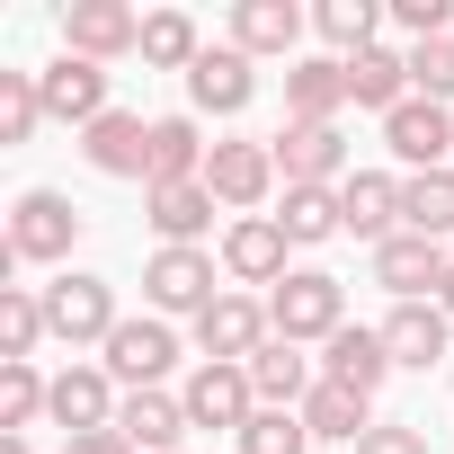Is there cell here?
<instances>
[{"instance_id": "39", "label": "cell", "mask_w": 454, "mask_h": 454, "mask_svg": "<svg viewBox=\"0 0 454 454\" xmlns=\"http://www.w3.org/2000/svg\"><path fill=\"white\" fill-rule=\"evenodd\" d=\"M356 454H427V436H419V427H401V419H374V436H365Z\"/></svg>"}, {"instance_id": "11", "label": "cell", "mask_w": 454, "mask_h": 454, "mask_svg": "<svg viewBox=\"0 0 454 454\" xmlns=\"http://www.w3.org/2000/svg\"><path fill=\"white\" fill-rule=\"evenodd\" d=\"M81 160H90L98 178H143V187H152V125H143L134 107H107V116L81 134Z\"/></svg>"}, {"instance_id": "10", "label": "cell", "mask_w": 454, "mask_h": 454, "mask_svg": "<svg viewBox=\"0 0 454 454\" xmlns=\"http://www.w3.org/2000/svg\"><path fill=\"white\" fill-rule=\"evenodd\" d=\"M36 90H45V116L54 125H98L107 116V63H81V54H54L45 72H36Z\"/></svg>"}, {"instance_id": "8", "label": "cell", "mask_w": 454, "mask_h": 454, "mask_svg": "<svg viewBox=\"0 0 454 454\" xmlns=\"http://www.w3.org/2000/svg\"><path fill=\"white\" fill-rule=\"evenodd\" d=\"M205 187H214V205L259 214V205L277 196V143H214V160H205Z\"/></svg>"}, {"instance_id": "37", "label": "cell", "mask_w": 454, "mask_h": 454, "mask_svg": "<svg viewBox=\"0 0 454 454\" xmlns=\"http://www.w3.org/2000/svg\"><path fill=\"white\" fill-rule=\"evenodd\" d=\"M410 90L419 98H454V36H427V45H410Z\"/></svg>"}, {"instance_id": "16", "label": "cell", "mask_w": 454, "mask_h": 454, "mask_svg": "<svg viewBox=\"0 0 454 454\" xmlns=\"http://www.w3.org/2000/svg\"><path fill=\"white\" fill-rule=\"evenodd\" d=\"M116 410H125V401H116V374H107V365H63V374H54V410H45L54 427L98 436V427H116Z\"/></svg>"}, {"instance_id": "1", "label": "cell", "mask_w": 454, "mask_h": 454, "mask_svg": "<svg viewBox=\"0 0 454 454\" xmlns=\"http://www.w3.org/2000/svg\"><path fill=\"white\" fill-rule=\"evenodd\" d=\"M268 321H277V339H294V348H330L339 330H348V286L330 277V268H294L277 294H268Z\"/></svg>"}, {"instance_id": "27", "label": "cell", "mask_w": 454, "mask_h": 454, "mask_svg": "<svg viewBox=\"0 0 454 454\" xmlns=\"http://www.w3.org/2000/svg\"><path fill=\"white\" fill-rule=\"evenodd\" d=\"M303 427H312L321 445H365V436H374V401L348 392V383H321V392L303 401Z\"/></svg>"}, {"instance_id": "24", "label": "cell", "mask_w": 454, "mask_h": 454, "mask_svg": "<svg viewBox=\"0 0 454 454\" xmlns=\"http://www.w3.org/2000/svg\"><path fill=\"white\" fill-rule=\"evenodd\" d=\"M419 90H410V54H392V45H374V54H356L348 63V107H374V116H401Z\"/></svg>"}, {"instance_id": "20", "label": "cell", "mask_w": 454, "mask_h": 454, "mask_svg": "<svg viewBox=\"0 0 454 454\" xmlns=\"http://www.w3.org/2000/svg\"><path fill=\"white\" fill-rule=\"evenodd\" d=\"M339 107H348V63L339 54L286 63V116L294 125H339Z\"/></svg>"}, {"instance_id": "36", "label": "cell", "mask_w": 454, "mask_h": 454, "mask_svg": "<svg viewBox=\"0 0 454 454\" xmlns=\"http://www.w3.org/2000/svg\"><path fill=\"white\" fill-rule=\"evenodd\" d=\"M303 445H312L303 410H259V419L241 427V454H303Z\"/></svg>"}, {"instance_id": "17", "label": "cell", "mask_w": 454, "mask_h": 454, "mask_svg": "<svg viewBox=\"0 0 454 454\" xmlns=\"http://www.w3.org/2000/svg\"><path fill=\"white\" fill-rule=\"evenodd\" d=\"M187 98H196L205 116H241V107L259 98L250 54H241V45H205V54H196V72H187Z\"/></svg>"}, {"instance_id": "35", "label": "cell", "mask_w": 454, "mask_h": 454, "mask_svg": "<svg viewBox=\"0 0 454 454\" xmlns=\"http://www.w3.org/2000/svg\"><path fill=\"white\" fill-rule=\"evenodd\" d=\"M45 125V90H36V72H0V143H27Z\"/></svg>"}, {"instance_id": "21", "label": "cell", "mask_w": 454, "mask_h": 454, "mask_svg": "<svg viewBox=\"0 0 454 454\" xmlns=\"http://www.w3.org/2000/svg\"><path fill=\"white\" fill-rule=\"evenodd\" d=\"M445 339H454V321H445L436 303H392V321H383V348H392V365H410V374L445 365Z\"/></svg>"}, {"instance_id": "29", "label": "cell", "mask_w": 454, "mask_h": 454, "mask_svg": "<svg viewBox=\"0 0 454 454\" xmlns=\"http://www.w3.org/2000/svg\"><path fill=\"white\" fill-rule=\"evenodd\" d=\"M401 232H419V241H454V169H419V178H401Z\"/></svg>"}, {"instance_id": "6", "label": "cell", "mask_w": 454, "mask_h": 454, "mask_svg": "<svg viewBox=\"0 0 454 454\" xmlns=\"http://www.w3.org/2000/svg\"><path fill=\"white\" fill-rule=\"evenodd\" d=\"M286 250H294V241H286V223H277V214H241L232 232H223V277H232V286H268V294H277V286L294 277Z\"/></svg>"}, {"instance_id": "22", "label": "cell", "mask_w": 454, "mask_h": 454, "mask_svg": "<svg viewBox=\"0 0 454 454\" xmlns=\"http://www.w3.org/2000/svg\"><path fill=\"white\" fill-rule=\"evenodd\" d=\"M383 374H392L383 330H356V321H348V330L321 348V383H348V392H365V401H374V392H383Z\"/></svg>"}, {"instance_id": "32", "label": "cell", "mask_w": 454, "mask_h": 454, "mask_svg": "<svg viewBox=\"0 0 454 454\" xmlns=\"http://www.w3.org/2000/svg\"><path fill=\"white\" fill-rule=\"evenodd\" d=\"M45 410H54V383L36 374V356L27 365H0V436H27Z\"/></svg>"}, {"instance_id": "34", "label": "cell", "mask_w": 454, "mask_h": 454, "mask_svg": "<svg viewBox=\"0 0 454 454\" xmlns=\"http://www.w3.org/2000/svg\"><path fill=\"white\" fill-rule=\"evenodd\" d=\"M286 241L294 250H312V241H330V232H348V223H339V187H286Z\"/></svg>"}, {"instance_id": "14", "label": "cell", "mask_w": 454, "mask_h": 454, "mask_svg": "<svg viewBox=\"0 0 454 454\" xmlns=\"http://www.w3.org/2000/svg\"><path fill=\"white\" fill-rule=\"evenodd\" d=\"M383 143H392V160L419 178V169H454V116L436 107V98H410L401 116H383Z\"/></svg>"}, {"instance_id": "4", "label": "cell", "mask_w": 454, "mask_h": 454, "mask_svg": "<svg viewBox=\"0 0 454 454\" xmlns=\"http://www.w3.org/2000/svg\"><path fill=\"white\" fill-rule=\"evenodd\" d=\"M178 410H187V427H250L259 419V383H250V365H214V356H196V374L178 383Z\"/></svg>"}, {"instance_id": "5", "label": "cell", "mask_w": 454, "mask_h": 454, "mask_svg": "<svg viewBox=\"0 0 454 454\" xmlns=\"http://www.w3.org/2000/svg\"><path fill=\"white\" fill-rule=\"evenodd\" d=\"M268 339H277V321H268L259 294H214V303L196 312V348H205L214 365H250Z\"/></svg>"}, {"instance_id": "26", "label": "cell", "mask_w": 454, "mask_h": 454, "mask_svg": "<svg viewBox=\"0 0 454 454\" xmlns=\"http://www.w3.org/2000/svg\"><path fill=\"white\" fill-rule=\"evenodd\" d=\"M116 427H125V445H134V454H178L187 410H178V392H125Z\"/></svg>"}, {"instance_id": "41", "label": "cell", "mask_w": 454, "mask_h": 454, "mask_svg": "<svg viewBox=\"0 0 454 454\" xmlns=\"http://www.w3.org/2000/svg\"><path fill=\"white\" fill-rule=\"evenodd\" d=\"M436 312H445V321H454V268H445V286H436Z\"/></svg>"}, {"instance_id": "18", "label": "cell", "mask_w": 454, "mask_h": 454, "mask_svg": "<svg viewBox=\"0 0 454 454\" xmlns=\"http://www.w3.org/2000/svg\"><path fill=\"white\" fill-rule=\"evenodd\" d=\"M143 223L160 232V250H196L214 232V187L187 178V187H143Z\"/></svg>"}, {"instance_id": "33", "label": "cell", "mask_w": 454, "mask_h": 454, "mask_svg": "<svg viewBox=\"0 0 454 454\" xmlns=\"http://www.w3.org/2000/svg\"><path fill=\"white\" fill-rule=\"evenodd\" d=\"M312 27L339 45V63H356V54H374V27H383V0H321L312 10Z\"/></svg>"}, {"instance_id": "15", "label": "cell", "mask_w": 454, "mask_h": 454, "mask_svg": "<svg viewBox=\"0 0 454 454\" xmlns=\"http://www.w3.org/2000/svg\"><path fill=\"white\" fill-rule=\"evenodd\" d=\"M143 294H152V312L169 321V312H205L223 286H214V259H205V250H152Z\"/></svg>"}, {"instance_id": "7", "label": "cell", "mask_w": 454, "mask_h": 454, "mask_svg": "<svg viewBox=\"0 0 454 454\" xmlns=\"http://www.w3.org/2000/svg\"><path fill=\"white\" fill-rule=\"evenodd\" d=\"M178 365V330L160 321V312H143V321H116V339H107V374L125 383V392H160V374Z\"/></svg>"}, {"instance_id": "23", "label": "cell", "mask_w": 454, "mask_h": 454, "mask_svg": "<svg viewBox=\"0 0 454 454\" xmlns=\"http://www.w3.org/2000/svg\"><path fill=\"white\" fill-rule=\"evenodd\" d=\"M250 383H259V410H303V401L321 392V374H312V356H303L294 339H268V348L250 356Z\"/></svg>"}, {"instance_id": "25", "label": "cell", "mask_w": 454, "mask_h": 454, "mask_svg": "<svg viewBox=\"0 0 454 454\" xmlns=\"http://www.w3.org/2000/svg\"><path fill=\"white\" fill-rule=\"evenodd\" d=\"M205 160H214V143L196 134V116H152V187H187V178H205Z\"/></svg>"}, {"instance_id": "38", "label": "cell", "mask_w": 454, "mask_h": 454, "mask_svg": "<svg viewBox=\"0 0 454 454\" xmlns=\"http://www.w3.org/2000/svg\"><path fill=\"white\" fill-rule=\"evenodd\" d=\"M410 45H427V36H454V10H445V0H392V10H383Z\"/></svg>"}, {"instance_id": "3", "label": "cell", "mask_w": 454, "mask_h": 454, "mask_svg": "<svg viewBox=\"0 0 454 454\" xmlns=\"http://www.w3.org/2000/svg\"><path fill=\"white\" fill-rule=\"evenodd\" d=\"M45 294V330L63 339V348H107L116 339V286L107 277H54V286H36Z\"/></svg>"}, {"instance_id": "9", "label": "cell", "mask_w": 454, "mask_h": 454, "mask_svg": "<svg viewBox=\"0 0 454 454\" xmlns=\"http://www.w3.org/2000/svg\"><path fill=\"white\" fill-rule=\"evenodd\" d=\"M63 54H81V63L143 54V19L125 10V0H72V10H63Z\"/></svg>"}, {"instance_id": "28", "label": "cell", "mask_w": 454, "mask_h": 454, "mask_svg": "<svg viewBox=\"0 0 454 454\" xmlns=\"http://www.w3.org/2000/svg\"><path fill=\"white\" fill-rule=\"evenodd\" d=\"M294 36H303V10L294 0H241L232 10V45L259 63V54H294Z\"/></svg>"}, {"instance_id": "2", "label": "cell", "mask_w": 454, "mask_h": 454, "mask_svg": "<svg viewBox=\"0 0 454 454\" xmlns=\"http://www.w3.org/2000/svg\"><path fill=\"white\" fill-rule=\"evenodd\" d=\"M72 241H81V214H72V196H54V187H27L19 205H10V268H54V259H72Z\"/></svg>"}, {"instance_id": "31", "label": "cell", "mask_w": 454, "mask_h": 454, "mask_svg": "<svg viewBox=\"0 0 454 454\" xmlns=\"http://www.w3.org/2000/svg\"><path fill=\"white\" fill-rule=\"evenodd\" d=\"M196 54H205V36H196L187 10H152L143 19V63L152 72H196Z\"/></svg>"}, {"instance_id": "30", "label": "cell", "mask_w": 454, "mask_h": 454, "mask_svg": "<svg viewBox=\"0 0 454 454\" xmlns=\"http://www.w3.org/2000/svg\"><path fill=\"white\" fill-rule=\"evenodd\" d=\"M45 339H54L45 330V294L36 286H0V365H27Z\"/></svg>"}, {"instance_id": "12", "label": "cell", "mask_w": 454, "mask_h": 454, "mask_svg": "<svg viewBox=\"0 0 454 454\" xmlns=\"http://www.w3.org/2000/svg\"><path fill=\"white\" fill-rule=\"evenodd\" d=\"M277 178L286 187H348V134L339 125H286L277 134Z\"/></svg>"}, {"instance_id": "40", "label": "cell", "mask_w": 454, "mask_h": 454, "mask_svg": "<svg viewBox=\"0 0 454 454\" xmlns=\"http://www.w3.org/2000/svg\"><path fill=\"white\" fill-rule=\"evenodd\" d=\"M72 454H134L125 427H98V436H72Z\"/></svg>"}, {"instance_id": "13", "label": "cell", "mask_w": 454, "mask_h": 454, "mask_svg": "<svg viewBox=\"0 0 454 454\" xmlns=\"http://www.w3.org/2000/svg\"><path fill=\"white\" fill-rule=\"evenodd\" d=\"M445 268H454V259H445V241H419V232H392V241L374 250V286H383L392 303H419V294L436 303Z\"/></svg>"}, {"instance_id": "19", "label": "cell", "mask_w": 454, "mask_h": 454, "mask_svg": "<svg viewBox=\"0 0 454 454\" xmlns=\"http://www.w3.org/2000/svg\"><path fill=\"white\" fill-rule=\"evenodd\" d=\"M339 223H348L365 250H383V241L401 232V178H392V169H356V178L339 187Z\"/></svg>"}]
</instances>
